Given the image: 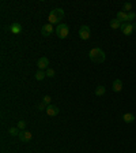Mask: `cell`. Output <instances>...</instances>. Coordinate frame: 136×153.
<instances>
[{
    "mask_svg": "<svg viewBox=\"0 0 136 153\" xmlns=\"http://www.w3.org/2000/svg\"><path fill=\"white\" fill-rule=\"evenodd\" d=\"M88 58L94 63H103L106 59V55L101 48H93L91 51L88 52Z\"/></svg>",
    "mask_w": 136,
    "mask_h": 153,
    "instance_id": "cell-1",
    "label": "cell"
},
{
    "mask_svg": "<svg viewBox=\"0 0 136 153\" xmlns=\"http://www.w3.org/2000/svg\"><path fill=\"white\" fill-rule=\"evenodd\" d=\"M64 15L65 14L63 8H54V10H52L51 14H49V22H51V25H56V23L60 25Z\"/></svg>",
    "mask_w": 136,
    "mask_h": 153,
    "instance_id": "cell-2",
    "label": "cell"
},
{
    "mask_svg": "<svg viewBox=\"0 0 136 153\" xmlns=\"http://www.w3.org/2000/svg\"><path fill=\"white\" fill-rule=\"evenodd\" d=\"M54 33L57 34V37L61 38V40H63V38H67L68 33H69V27H68L67 23H60L54 29Z\"/></svg>",
    "mask_w": 136,
    "mask_h": 153,
    "instance_id": "cell-3",
    "label": "cell"
},
{
    "mask_svg": "<svg viewBox=\"0 0 136 153\" xmlns=\"http://www.w3.org/2000/svg\"><path fill=\"white\" fill-rule=\"evenodd\" d=\"M121 31L124 36H131V34L133 33V30L136 29V23H121Z\"/></svg>",
    "mask_w": 136,
    "mask_h": 153,
    "instance_id": "cell-4",
    "label": "cell"
},
{
    "mask_svg": "<svg viewBox=\"0 0 136 153\" xmlns=\"http://www.w3.org/2000/svg\"><path fill=\"white\" fill-rule=\"evenodd\" d=\"M79 37L80 40H88L90 38V27L87 25H82L80 29H79Z\"/></svg>",
    "mask_w": 136,
    "mask_h": 153,
    "instance_id": "cell-5",
    "label": "cell"
},
{
    "mask_svg": "<svg viewBox=\"0 0 136 153\" xmlns=\"http://www.w3.org/2000/svg\"><path fill=\"white\" fill-rule=\"evenodd\" d=\"M37 67H38V70H48L49 68V59L45 58V56L40 58L37 61Z\"/></svg>",
    "mask_w": 136,
    "mask_h": 153,
    "instance_id": "cell-6",
    "label": "cell"
},
{
    "mask_svg": "<svg viewBox=\"0 0 136 153\" xmlns=\"http://www.w3.org/2000/svg\"><path fill=\"white\" fill-rule=\"evenodd\" d=\"M54 31V29H53V25H51V23H45L44 26L41 27V33H42V36L44 37H48V36H51L52 33Z\"/></svg>",
    "mask_w": 136,
    "mask_h": 153,
    "instance_id": "cell-7",
    "label": "cell"
},
{
    "mask_svg": "<svg viewBox=\"0 0 136 153\" xmlns=\"http://www.w3.org/2000/svg\"><path fill=\"white\" fill-rule=\"evenodd\" d=\"M59 112H60V109H59V107L57 105H53V104H49L48 105V108H46V113H48V116H56V115H59Z\"/></svg>",
    "mask_w": 136,
    "mask_h": 153,
    "instance_id": "cell-8",
    "label": "cell"
},
{
    "mask_svg": "<svg viewBox=\"0 0 136 153\" xmlns=\"http://www.w3.org/2000/svg\"><path fill=\"white\" fill-rule=\"evenodd\" d=\"M33 138V134L30 133V131H27V130H23V131H20L19 134V140L22 141V142H29V141Z\"/></svg>",
    "mask_w": 136,
    "mask_h": 153,
    "instance_id": "cell-9",
    "label": "cell"
},
{
    "mask_svg": "<svg viewBox=\"0 0 136 153\" xmlns=\"http://www.w3.org/2000/svg\"><path fill=\"white\" fill-rule=\"evenodd\" d=\"M112 89L114 93H120L122 90V81L121 79H114L113 81V85H112Z\"/></svg>",
    "mask_w": 136,
    "mask_h": 153,
    "instance_id": "cell-10",
    "label": "cell"
},
{
    "mask_svg": "<svg viewBox=\"0 0 136 153\" xmlns=\"http://www.w3.org/2000/svg\"><path fill=\"white\" fill-rule=\"evenodd\" d=\"M10 31L12 34H20L22 33V26H20L18 22H14V23H11V26H10Z\"/></svg>",
    "mask_w": 136,
    "mask_h": 153,
    "instance_id": "cell-11",
    "label": "cell"
},
{
    "mask_svg": "<svg viewBox=\"0 0 136 153\" xmlns=\"http://www.w3.org/2000/svg\"><path fill=\"white\" fill-rule=\"evenodd\" d=\"M117 19H119L121 23H128V22H129L128 14L124 12V11H119V12H117Z\"/></svg>",
    "mask_w": 136,
    "mask_h": 153,
    "instance_id": "cell-12",
    "label": "cell"
},
{
    "mask_svg": "<svg viewBox=\"0 0 136 153\" xmlns=\"http://www.w3.org/2000/svg\"><path fill=\"white\" fill-rule=\"evenodd\" d=\"M122 120H124L125 123H133L135 122V115L131 113V112H127V113L122 115Z\"/></svg>",
    "mask_w": 136,
    "mask_h": 153,
    "instance_id": "cell-13",
    "label": "cell"
},
{
    "mask_svg": "<svg viewBox=\"0 0 136 153\" xmlns=\"http://www.w3.org/2000/svg\"><path fill=\"white\" fill-rule=\"evenodd\" d=\"M109 26L112 27L113 30H117V29H120V27H121V22H120L117 18H114V19H112L110 22H109Z\"/></svg>",
    "mask_w": 136,
    "mask_h": 153,
    "instance_id": "cell-14",
    "label": "cell"
},
{
    "mask_svg": "<svg viewBox=\"0 0 136 153\" xmlns=\"http://www.w3.org/2000/svg\"><path fill=\"white\" fill-rule=\"evenodd\" d=\"M34 77H35V79H37V81H42V79H45V77H46V72H45L44 70H38Z\"/></svg>",
    "mask_w": 136,
    "mask_h": 153,
    "instance_id": "cell-15",
    "label": "cell"
},
{
    "mask_svg": "<svg viewBox=\"0 0 136 153\" xmlns=\"http://www.w3.org/2000/svg\"><path fill=\"white\" fill-rule=\"evenodd\" d=\"M105 92H106V88H105V86L99 85L98 88H95V96H98V97L103 96V94H105Z\"/></svg>",
    "mask_w": 136,
    "mask_h": 153,
    "instance_id": "cell-16",
    "label": "cell"
},
{
    "mask_svg": "<svg viewBox=\"0 0 136 153\" xmlns=\"http://www.w3.org/2000/svg\"><path fill=\"white\" fill-rule=\"evenodd\" d=\"M8 134H10L11 137H17V135H19V129L18 127H11V129H8Z\"/></svg>",
    "mask_w": 136,
    "mask_h": 153,
    "instance_id": "cell-17",
    "label": "cell"
},
{
    "mask_svg": "<svg viewBox=\"0 0 136 153\" xmlns=\"http://www.w3.org/2000/svg\"><path fill=\"white\" fill-rule=\"evenodd\" d=\"M131 10H132V4L131 3H124V6H122V11L124 12H131Z\"/></svg>",
    "mask_w": 136,
    "mask_h": 153,
    "instance_id": "cell-18",
    "label": "cell"
},
{
    "mask_svg": "<svg viewBox=\"0 0 136 153\" xmlns=\"http://www.w3.org/2000/svg\"><path fill=\"white\" fill-rule=\"evenodd\" d=\"M45 72H46V77H49V78H53L54 74H56V72H54V70H53V68H51V67L48 68Z\"/></svg>",
    "mask_w": 136,
    "mask_h": 153,
    "instance_id": "cell-19",
    "label": "cell"
},
{
    "mask_svg": "<svg viewBox=\"0 0 136 153\" xmlns=\"http://www.w3.org/2000/svg\"><path fill=\"white\" fill-rule=\"evenodd\" d=\"M18 129L19 130H22V131H23L25 129H26V122H25V120H19V122H18Z\"/></svg>",
    "mask_w": 136,
    "mask_h": 153,
    "instance_id": "cell-20",
    "label": "cell"
},
{
    "mask_svg": "<svg viewBox=\"0 0 136 153\" xmlns=\"http://www.w3.org/2000/svg\"><path fill=\"white\" fill-rule=\"evenodd\" d=\"M37 108H38V111H46V108H48V105L45 104L44 101H41L40 104L37 105Z\"/></svg>",
    "mask_w": 136,
    "mask_h": 153,
    "instance_id": "cell-21",
    "label": "cell"
},
{
    "mask_svg": "<svg viewBox=\"0 0 136 153\" xmlns=\"http://www.w3.org/2000/svg\"><path fill=\"white\" fill-rule=\"evenodd\" d=\"M42 101L46 104V105H49L51 104V101H52V97L49 94H46V96H44V99H42Z\"/></svg>",
    "mask_w": 136,
    "mask_h": 153,
    "instance_id": "cell-22",
    "label": "cell"
},
{
    "mask_svg": "<svg viewBox=\"0 0 136 153\" xmlns=\"http://www.w3.org/2000/svg\"><path fill=\"white\" fill-rule=\"evenodd\" d=\"M136 18V14L135 12H132V11H131V12H128V19H129V22H131V20H133Z\"/></svg>",
    "mask_w": 136,
    "mask_h": 153,
    "instance_id": "cell-23",
    "label": "cell"
}]
</instances>
